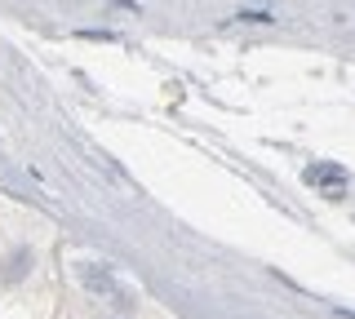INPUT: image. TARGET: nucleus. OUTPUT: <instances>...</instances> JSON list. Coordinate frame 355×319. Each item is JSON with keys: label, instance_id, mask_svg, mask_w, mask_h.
<instances>
[{"label": "nucleus", "instance_id": "nucleus-1", "mask_svg": "<svg viewBox=\"0 0 355 319\" xmlns=\"http://www.w3.org/2000/svg\"><path fill=\"white\" fill-rule=\"evenodd\" d=\"M306 182L320 186V191H329V195H342L347 191V169H338V164H311Z\"/></svg>", "mask_w": 355, "mask_h": 319}]
</instances>
